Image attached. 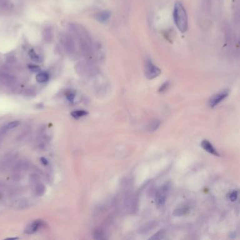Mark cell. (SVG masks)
Returning a JSON list of instances; mask_svg holds the SVG:
<instances>
[{"mask_svg": "<svg viewBox=\"0 0 240 240\" xmlns=\"http://www.w3.org/2000/svg\"><path fill=\"white\" fill-rule=\"evenodd\" d=\"M161 125V121H158V120H154L152 122H150L149 124H148L147 127V130L148 132H154L155 130H156L159 128Z\"/></svg>", "mask_w": 240, "mask_h": 240, "instance_id": "cell-12", "label": "cell"}, {"mask_svg": "<svg viewBox=\"0 0 240 240\" xmlns=\"http://www.w3.org/2000/svg\"><path fill=\"white\" fill-rule=\"evenodd\" d=\"M28 68L30 71H32V72H37L40 71V67L37 65H29Z\"/></svg>", "mask_w": 240, "mask_h": 240, "instance_id": "cell-24", "label": "cell"}, {"mask_svg": "<svg viewBox=\"0 0 240 240\" xmlns=\"http://www.w3.org/2000/svg\"><path fill=\"white\" fill-rule=\"evenodd\" d=\"M173 18L175 23L181 32H185L188 28V18L183 5L177 2L174 6Z\"/></svg>", "mask_w": 240, "mask_h": 240, "instance_id": "cell-1", "label": "cell"}, {"mask_svg": "<svg viewBox=\"0 0 240 240\" xmlns=\"http://www.w3.org/2000/svg\"><path fill=\"white\" fill-rule=\"evenodd\" d=\"M201 146L204 149L206 152H208L209 153H211L212 155H214L216 156H219L220 154L219 153L217 152V150L215 149V147L211 144V143L208 140H203L201 143Z\"/></svg>", "mask_w": 240, "mask_h": 240, "instance_id": "cell-6", "label": "cell"}, {"mask_svg": "<svg viewBox=\"0 0 240 240\" xmlns=\"http://www.w3.org/2000/svg\"><path fill=\"white\" fill-rule=\"evenodd\" d=\"M27 168L26 163L25 161H21L13 166V171L15 173H20V172L24 171Z\"/></svg>", "mask_w": 240, "mask_h": 240, "instance_id": "cell-13", "label": "cell"}, {"mask_svg": "<svg viewBox=\"0 0 240 240\" xmlns=\"http://www.w3.org/2000/svg\"><path fill=\"white\" fill-rule=\"evenodd\" d=\"M93 237L95 239H104L105 238L104 233L101 228L95 229L93 232Z\"/></svg>", "mask_w": 240, "mask_h": 240, "instance_id": "cell-19", "label": "cell"}, {"mask_svg": "<svg viewBox=\"0 0 240 240\" xmlns=\"http://www.w3.org/2000/svg\"><path fill=\"white\" fill-rule=\"evenodd\" d=\"M43 38L47 42H51L53 40V32L50 28H47L43 31Z\"/></svg>", "mask_w": 240, "mask_h": 240, "instance_id": "cell-11", "label": "cell"}, {"mask_svg": "<svg viewBox=\"0 0 240 240\" xmlns=\"http://www.w3.org/2000/svg\"><path fill=\"white\" fill-rule=\"evenodd\" d=\"M189 213V209L186 207H181L176 208L173 211V216H182Z\"/></svg>", "mask_w": 240, "mask_h": 240, "instance_id": "cell-16", "label": "cell"}, {"mask_svg": "<svg viewBox=\"0 0 240 240\" xmlns=\"http://www.w3.org/2000/svg\"><path fill=\"white\" fill-rule=\"evenodd\" d=\"M170 190L169 184H165L158 191L156 196V204L158 208H161L165 205L167 194Z\"/></svg>", "mask_w": 240, "mask_h": 240, "instance_id": "cell-2", "label": "cell"}, {"mask_svg": "<svg viewBox=\"0 0 240 240\" xmlns=\"http://www.w3.org/2000/svg\"><path fill=\"white\" fill-rule=\"evenodd\" d=\"M67 98H68V99L69 100V101L72 102V100H73L74 98H75V94L72 93V92H69L68 94V95H67Z\"/></svg>", "mask_w": 240, "mask_h": 240, "instance_id": "cell-26", "label": "cell"}, {"mask_svg": "<svg viewBox=\"0 0 240 240\" xmlns=\"http://www.w3.org/2000/svg\"><path fill=\"white\" fill-rule=\"evenodd\" d=\"M168 86H169L168 82H166L165 83H163V84L161 86L160 88H159V90H158L159 92L163 93V92H166L167 90H168Z\"/></svg>", "mask_w": 240, "mask_h": 240, "instance_id": "cell-23", "label": "cell"}, {"mask_svg": "<svg viewBox=\"0 0 240 240\" xmlns=\"http://www.w3.org/2000/svg\"><path fill=\"white\" fill-rule=\"evenodd\" d=\"M145 75L148 79L152 80L161 74V70L153 64L152 61L148 60L145 64Z\"/></svg>", "mask_w": 240, "mask_h": 240, "instance_id": "cell-3", "label": "cell"}, {"mask_svg": "<svg viewBox=\"0 0 240 240\" xmlns=\"http://www.w3.org/2000/svg\"><path fill=\"white\" fill-rule=\"evenodd\" d=\"M88 115V112L85 110H77L71 112V116L75 118H79Z\"/></svg>", "mask_w": 240, "mask_h": 240, "instance_id": "cell-17", "label": "cell"}, {"mask_svg": "<svg viewBox=\"0 0 240 240\" xmlns=\"http://www.w3.org/2000/svg\"><path fill=\"white\" fill-rule=\"evenodd\" d=\"M19 124H20V122L18 121H13L9 122V123L5 125V126H4L3 128H2L1 130H0V135H2L3 134L6 133L8 130H9L11 129H13V128L17 127Z\"/></svg>", "mask_w": 240, "mask_h": 240, "instance_id": "cell-10", "label": "cell"}, {"mask_svg": "<svg viewBox=\"0 0 240 240\" xmlns=\"http://www.w3.org/2000/svg\"><path fill=\"white\" fill-rule=\"evenodd\" d=\"M237 197H238V192L237 191H233L231 193L229 194L228 198L231 202H235L237 200Z\"/></svg>", "mask_w": 240, "mask_h": 240, "instance_id": "cell-22", "label": "cell"}, {"mask_svg": "<svg viewBox=\"0 0 240 240\" xmlns=\"http://www.w3.org/2000/svg\"><path fill=\"white\" fill-rule=\"evenodd\" d=\"M65 47L68 52H72L74 51V44L71 38H68L66 40Z\"/></svg>", "mask_w": 240, "mask_h": 240, "instance_id": "cell-20", "label": "cell"}, {"mask_svg": "<svg viewBox=\"0 0 240 240\" xmlns=\"http://www.w3.org/2000/svg\"><path fill=\"white\" fill-rule=\"evenodd\" d=\"M41 161L42 163L44 164V165H47V164L48 163V161H47V160L45 158H41Z\"/></svg>", "mask_w": 240, "mask_h": 240, "instance_id": "cell-27", "label": "cell"}, {"mask_svg": "<svg viewBox=\"0 0 240 240\" xmlns=\"http://www.w3.org/2000/svg\"><path fill=\"white\" fill-rule=\"evenodd\" d=\"M165 232L164 230H161L156 232L155 234L151 237V239H164L165 238Z\"/></svg>", "mask_w": 240, "mask_h": 240, "instance_id": "cell-21", "label": "cell"}, {"mask_svg": "<svg viewBox=\"0 0 240 240\" xmlns=\"http://www.w3.org/2000/svg\"><path fill=\"white\" fill-rule=\"evenodd\" d=\"M7 61L10 63H13L16 62V58L14 57H13V56H11V57H7Z\"/></svg>", "mask_w": 240, "mask_h": 240, "instance_id": "cell-25", "label": "cell"}, {"mask_svg": "<svg viewBox=\"0 0 240 240\" xmlns=\"http://www.w3.org/2000/svg\"><path fill=\"white\" fill-rule=\"evenodd\" d=\"M228 96V91H222L221 92H219L216 94H215L208 101V106L211 108H214L215 107L220 104L223 99H225L226 97Z\"/></svg>", "mask_w": 240, "mask_h": 240, "instance_id": "cell-5", "label": "cell"}, {"mask_svg": "<svg viewBox=\"0 0 240 240\" xmlns=\"http://www.w3.org/2000/svg\"><path fill=\"white\" fill-rule=\"evenodd\" d=\"M42 224V222L41 220H35L28 226L26 228V230H25V232L26 234H33L38 230V228L40 227Z\"/></svg>", "mask_w": 240, "mask_h": 240, "instance_id": "cell-7", "label": "cell"}, {"mask_svg": "<svg viewBox=\"0 0 240 240\" xmlns=\"http://www.w3.org/2000/svg\"><path fill=\"white\" fill-rule=\"evenodd\" d=\"M16 157V153L14 152L8 153L5 155L2 160H0V170L1 171H5L8 168H9L12 165L13 161L15 160Z\"/></svg>", "mask_w": 240, "mask_h": 240, "instance_id": "cell-4", "label": "cell"}, {"mask_svg": "<svg viewBox=\"0 0 240 240\" xmlns=\"http://www.w3.org/2000/svg\"><path fill=\"white\" fill-rule=\"evenodd\" d=\"M15 81V78L12 75L7 73H0V82L5 85L13 84Z\"/></svg>", "mask_w": 240, "mask_h": 240, "instance_id": "cell-8", "label": "cell"}, {"mask_svg": "<svg viewBox=\"0 0 240 240\" xmlns=\"http://www.w3.org/2000/svg\"><path fill=\"white\" fill-rule=\"evenodd\" d=\"M35 193L38 196H42L45 193L46 188L42 183H38L35 186Z\"/></svg>", "mask_w": 240, "mask_h": 240, "instance_id": "cell-15", "label": "cell"}, {"mask_svg": "<svg viewBox=\"0 0 240 240\" xmlns=\"http://www.w3.org/2000/svg\"><path fill=\"white\" fill-rule=\"evenodd\" d=\"M111 15V13L109 12H107V11L101 12L96 15V19L99 22H101V23H104V22L107 21L109 19Z\"/></svg>", "mask_w": 240, "mask_h": 240, "instance_id": "cell-9", "label": "cell"}, {"mask_svg": "<svg viewBox=\"0 0 240 240\" xmlns=\"http://www.w3.org/2000/svg\"><path fill=\"white\" fill-rule=\"evenodd\" d=\"M36 80L38 82L40 83H43V82H46L49 80V75L46 72H41L40 73H38L37 75H36Z\"/></svg>", "mask_w": 240, "mask_h": 240, "instance_id": "cell-14", "label": "cell"}, {"mask_svg": "<svg viewBox=\"0 0 240 240\" xmlns=\"http://www.w3.org/2000/svg\"><path fill=\"white\" fill-rule=\"evenodd\" d=\"M28 54L30 57V58H31V59L33 61H35V62L40 63V62H41L42 61V57H40V56L37 54V53H36L33 49L30 50L29 52H28Z\"/></svg>", "mask_w": 240, "mask_h": 240, "instance_id": "cell-18", "label": "cell"}]
</instances>
